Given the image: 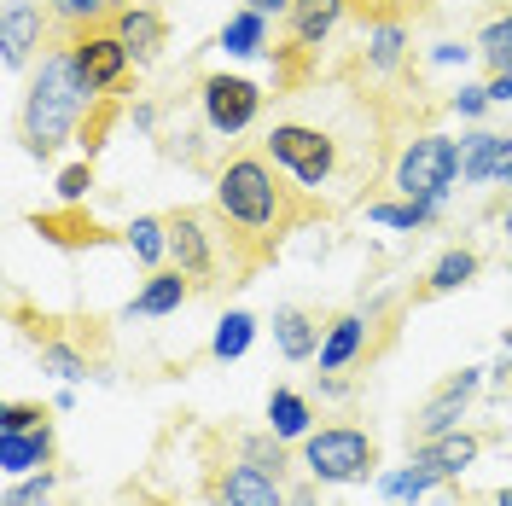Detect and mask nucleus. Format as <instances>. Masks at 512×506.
<instances>
[{
    "instance_id": "1",
    "label": "nucleus",
    "mask_w": 512,
    "mask_h": 506,
    "mask_svg": "<svg viewBox=\"0 0 512 506\" xmlns=\"http://www.w3.org/2000/svg\"><path fill=\"white\" fill-rule=\"evenodd\" d=\"M262 152L297 181L320 216H344L367 204L396 169V111L384 105L373 76L361 82L355 70H315L297 88H280L274 117L262 128Z\"/></svg>"
},
{
    "instance_id": "2",
    "label": "nucleus",
    "mask_w": 512,
    "mask_h": 506,
    "mask_svg": "<svg viewBox=\"0 0 512 506\" xmlns=\"http://www.w3.org/2000/svg\"><path fill=\"white\" fill-rule=\"evenodd\" d=\"M216 210L268 256L280 251L286 233L320 222V210L297 192V181L268 152H239L216 169Z\"/></svg>"
},
{
    "instance_id": "3",
    "label": "nucleus",
    "mask_w": 512,
    "mask_h": 506,
    "mask_svg": "<svg viewBox=\"0 0 512 506\" xmlns=\"http://www.w3.org/2000/svg\"><path fill=\"white\" fill-rule=\"evenodd\" d=\"M94 82L82 76L76 53H41L24 94V146L30 158H53L59 146H70L82 134V117L94 105Z\"/></svg>"
},
{
    "instance_id": "4",
    "label": "nucleus",
    "mask_w": 512,
    "mask_h": 506,
    "mask_svg": "<svg viewBox=\"0 0 512 506\" xmlns=\"http://www.w3.org/2000/svg\"><path fill=\"white\" fill-rule=\"evenodd\" d=\"M454 175H466V152H460L448 134L425 128V134H414V140H402L396 169H390V187L402 192V198L437 204V198L454 187Z\"/></svg>"
},
{
    "instance_id": "5",
    "label": "nucleus",
    "mask_w": 512,
    "mask_h": 506,
    "mask_svg": "<svg viewBox=\"0 0 512 506\" xmlns=\"http://www.w3.org/2000/svg\"><path fill=\"white\" fill-rule=\"evenodd\" d=\"M303 466L315 483H361L379 466V443L361 425H326L303 443Z\"/></svg>"
},
{
    "instance_id": "6",
    "label": "nucleus",
    "mask_w": 512,
    "mask_h": 506,
    "mask_svg": "<svg viewBox=\"0 0 512 506\" xmlns=\"http://www.w3.org/2000/svg\"><path fill=\"white\" fill-rule=\"evenodd\" d=\"M192 99H198V117H204V128H210L216 140H233V134H245V128L262 117V88H256L251 76L204 70Z\"/></svg>"
},
{
    "instance_id": "7",
    "label": "nucleus",
    "mask_w": 512,
    "mask_h": 506,
    "mask_svg": "<svg viewBox=\"0 0 512 506\" xmlns=\"http://www.w3.org/2000/svg\"><path fill=\"white\" fill-rule=\"evenodd\" d=\"M70 53H76V64H82V76L94 82V94H105V88H117L128 76V47L123 35L111 30V24H94V30H82L76 41H70Z\"/></svg>"
},
{
    "instance_id": "8",
    "label": "nucleus",
    "mask_w": 512,
    "mask_h": 506,
    "mask_svg": "<svg viewBox=\"0 0 512 506\" xmlns=\"http://www.w3.org/2000/svg\"><path fill=\"white\" fill-rule=\"evenodd\" d=\"M478 396V373L466 367V373H454V379L414 413V425H408V443H431V437H448V431H460V413L466 402Z\"/></svg>"
},
{
    "instance_id": "9",
    "label": "nucleus",
    "mask_w": 512,
    "mask_h": 506,
    "mask_svg": "<svg viewBox=\"0 0 512 506\" xmlns=\"http://www.w3.org/2000/svg\"><path fill=\"white\" fill-rule=\"evenodd\" d=\"M483 454L478 431H448V437H431V443H414V472L425 483H443V477H460L472 460Z\"/></svg>"
},
{
    "instance_id": "10",
    "label": "nucleus",
    "mask_w": 512,
    "mask_h": 506,
    "mask_svg": "<svg viewBox=\"0 0 512 506\" xmlns=\"http://www.w3.org/2000/svg\"><path fill=\"white\" fill-rule=\"evenodd\" d=\"M41 41H47V12L35 0H6V12H0V59H6V70L30 64Z\"/></svg>"
},
{
    "instance_id": "11",
    "label": "nucleus",
    "mask_w": 512,
    "mask_h": 506,
    "mask_svg": "<svg viewBox=\"0 0 512 506\" xmlns=\"http://www.w3.org/2000/svg\"><path fill=\"white\" fill-rule=\"evenodd\" d=\"M216 506H291V495L280 489V472H262L256 460H239L216 483Z\"/></svg>"
},
{
    "instance_id": "12",
    "label": "nucleus",
    "mask_w": 512,
    "mask_h": 506,
    "mask_svg": "<svg viewBox=\"0 0 512 506\" xmlns=\"http://www.w3.org/2000/svg\"><path fill=\"white\" fill-rule=\"evenodd\" d=\"M111 30L123 35V47H128V59L134 64H152L163 53V12L158 6H140V0H134V6H117V12H111Z\"/></svg>"
},
{
    "instance_id": "13",
    "label": "nucleus",
    "mask_w": 512,
    "mask_h": 506,
    "mask_svg": "<svg viewBox=\"0 0 512 506\" xmlns=\"http://www.w3.org/2000/svg\"><path fill=\"white\" fill-rule=\"evenodd\" d=\"M344 12H350V0H291V53H315L344 24Z\"/></svg>"
},
{
    "instance_id": "14",
    "label": "nucleus",
    "mask_w": 512,
    "mask_h": 506,
    "mask_svg": "<svg viewBox=\"0 0 512 506\" xmlns=\"http://www.w3.org/2000/svg\"><path fill=\"white\" fill-rule=\"evenodd\" d=\"M402 53H408V24H402V18H379V24L367 30L361 64H367V76H373V82H384L390 70H402Z\"/></svg>"
},
{
    "instance_id": "15",
    "label": "nucleus",
    "mask_w": 512,
    "mask_h": 506,
    "mask_svg": "<svg viewBox=\"0 0 512 506\" xmlns=\"http://www.w3.org/2000/svg\"><path fill=\"white\" fill-rule=\"evenodd\" d=\"M361 349H367V315L361 309L355 315H338L326 326V338H320V373H344Z\"/></svg>"
},
{
    "instance_id": "16",
    "label": "nucleus",
    "mask_w": 512,
    "mask_h": 506,
    "mask_svg": "<svg viewBox=\"0 0 512 506\" xmlns=\"http://www.w3.org/2000/svg\"><path fill=\"white\" fill-rule=\"evenodd\" d=\"M47 460H53V431L47 425H35V431H0V466L12 477L41 472Z\"/></svg>"
},
{
    "instance_id": "17",
    "label": "nucleus",
    "mask_w": 512,
    "mask_h": 506,
    "mask_svg": "<svg viewBox=\"0 0 512 506\" xmlns=\"http://www.w3.org/2000/svg\"><path fill=\"white\" fill-rule=\"evenodd\" d=\"M187 297H192V280L181 274V268H169V274H152V280H146V291L128 303V320H134V315H175Z\"/></svg>"
},
{
    "instance_id": "18",
    "label": "nucleus",
    "mask_w": 512,
    "mask_h": 506,
    "mask_svg": "<svg viewBox=\"0 0 512 506\" xmlns=\"http://www.w3.org/2000/svg\"><path fill=\"white\" fill-rule=\"evenodd\" d=\"M512 163V134H472L466 140V181H501Z\"/></svg>"
},
{
    "instance_id": "19",
    "label": "nucleus",
    "mask_w": 512,
    "mask_h": 506,
    "mask_svg": "<svg viewBox=\"0 0 512 506\" xmlns=\"http://www.w3.org/2000/svg\"><path fill=\"white\" fill-rule=\"evenodd\" d=\"M274 338H280V349L291 361H309V355H320V320L309 309H280L274 315Z\"/></svg>"
},
{
    "instance_id": "20",
    "label": "nucleus",
    "mask_w": 512,
    "mask_h": 506,
    "mask_svg": "<svg viewBox=\"0 0 512 506\" xmlns=\"http://www.w3.org/2000/svg\"><path fill=\"white\" fill-rule=\"evenodd\" d=\"M222 47L233 53V59L268 53V18H262V12H251V6H245V12H233V18L222 24Z\"/></svg>"
},
{
    "instance_id": "21",
    "label": "nucleus",
    "mask_w": 512,
    "mask_h": 506,
    "mask_svg": "<svg viewBox=\"0 0 512 506\" xmlns=\"http://www.w3.org/2000/svg\"><path fill=\"white\" fill-rule=\"evenodd\" d=\"M478 280V251H466V245H454V251L437 256V268H431V280L425 291H460V285Z\"/></svg>"
},
{
    "instance_id": "22",
    "label": "nucleus",
    "mask_w": 512,
    "mask_h": 506,
    "mask_svg": "<svg viewBox=\"0 0 512 506\" xmlns=\"http://www.w3.org/2000/svg\"><path fill=\"white\" fill-rule=\"evenodd\" d=\"M268 431H274V437H303V431H309V402H303V396H297V390H274V396H268Z\"/></svg>"
},
{
    "instance_id": "23",
    "label": "nucleus",
    "mask_w": 512,
    "mask_h": 506,
    "mask_svg": "<svg viewBox=\"0 0 512 506\" xmlns=\"http://www.w3.org/2000/svg\"><path fill=\"white\" fill-rule=\"evenodd\" d=\"M128 251L158 268L163 251H169V216H134V227H128Z\"/></svg>"
},
{
    "instance_id": "24",
    "label": "nucleus",
    "mask_w": 512,
    "mask_h": 506,
    "mask_svg": "<svg viewBox=\"0 0 512 506\" xmlns=\"http://www.w3.org/2000/svg\"><path fill=\"white\" fill-rule=\"evenodd\" d=\"M478 53H483V64H489L495 76H507V70H512V12H501V18H489V24H483Z\"/></svg>"
},
{
    "instance_id": "25",
    "label": "nucleus",
    "mask_w": 512,
    "mask_h": 506,
    "mask_svg": "<svg viewBox=\"0 0 512 506\" xmlns=\"http://www.w3.org/2000/svg\"><path fill=\"white\" fill-rule=\"evenodd\" d=\"M251 338H256V320L233 309V315L216 326V344H210V355H216V361H239V355L251 349Z\"/></svg>"
},
{
    "instance_id": "26",
    "label": "nucleus",
    "mask_w": 512,
    "mask_h": 506,
    "mask_svg": "<svg viewBox=\"0 0 512 506\" xmlns=\"http://www.w3.org/2000/svg\"><path fill=\"white\" fill-rule=\"evenodd\" d=\"M367 216L373 222H384V227H425L431 216H437V204H419V198H402V204H367Z\"/></svg>"
},
{
    "instance_id": "27",
    "label": "nucleus",
    "mask_w": 512,
    "mask_h": 506,
    "mask_svg": "<svg viewBox=\"0 0 512 506\" xmlns=\"http://www.w3.org/2000/svg\"><path fill=\"white\" fill-rule=\"evenodd\" d=\"M41 367H47V373H59V379H88V355H82V349H70V344H59V338H47V344H41Z\"/></svg>"
},
{
    "instance_id": "28",
    "label": "nucleus",
    "mask_w": 512,
    "mask_h": 506,
    "mask_svg": "<svg viewBox=\"0 0 512 506\" xmlns=\"http://www.w3.org/2000/svg\"><path fill=\"white\" fill-rule=\"evenodd\" d=\"M245 460H256L262 472H286V437H245Z\"/></svg>"
},
{
    "instance_id": "29",
    "label": "nucleus",
    "mask_w": 512,
    "mask_h": 506,
    "mask_svg": "<svg viewBox=\"0 0 512 506\" xmlns=\"http://www.w3.org/2000/svg\"><path fill=\"white\" fill-rule=\"evenodd\" d=\"M53 483H59L53 472H35L30 483H12V489H6V506H47Z\"/></svg>"
},
{
    "instance_id": "30",
    "label": "nucleus",
    "mask_w": 512,
    "mask_h": 506,
    "mask_svg": "<svg viewBox=\"0 0 512 506\" xmlns=\"http://www.w3.org/2000/svg\"><path fill=\"white\" fill-rule=\"evenodd\" d=\"M88 187H94V163H76V169H64V175H59V198H64V204H82Z\"/></svg>"
},
{
    "instance_id": "31",
    "label": "nucleus",
    "mask_w": 512,
    "mask_h": 506,
    "mask_svg": "<svg viewBox=\"0 0 512 506\" xmlns=\"http://www.w3.org/2000/svg\"><path fill=\"white\" fill-rule=\"evenodd\" d=\"M35 425H47V413L30 408V402H6L0 408V431H35Z\"/></svg>"
},
{
    "instance_id": "32",
    "label": "nucleus",
    "mask_w": 512,
    "mask_h": 506,
    "mask_svg": "<svg viewBox=\"0 0 512 506\" xmlns=\"http://www.w3.org/2000/svg\"><path fill=\"white\" fill-rule=\"evenodd\" d=\"M111 0H53V12H59L64 24H88V18H99Z\"/></svg>"
},
{
    "instance_id": "33",
    "label": "nucleus",
    "mask_w": 512,
    "mask_h": 506,
    "mask_svg": "<svg viewBox=\"0 0 512 506\" xmlns=\"http://www.w3.org/2000/svg\"><path fill=\"white\" fill-rule=\"evenodd\" d=\"M448 105H454V111H460V117H478L483 105H489V88H460V94L448 99Z\"/></svg>"
},
{
    "instance_id": "34",
    "label": "nucleus",
    "mask_w": 512,
    "mask_h": 506,
    "mask_svg": "<svg viewBox=\"0 0 512 506\" xmlns=\"http://www.w3.org/2000/svg\"><path fill=\"white\" fill-rule=\"evenodd\" d=\"M489 99H495V105H507V99H512V70H507V76H495V82H489Z\"/></svg>"
},
{
    "instance_id": "35",
    "label": "nucleus",
    "mask_w": 512,
    "mask_h": 506,
    "mask_svg": "<svg viewBox=\"0 0 512 506\" xmlns=\"http://www.w3.org/2000/svg\"><path fill=\"white\" fill-rule=\"evenodd\" d=\"M245 6H251V12H262V18H268V12H274V18H280V12H291V0H245Z\"/></svg>"
},
{
    "instance_id": "36",
    "label": "nucleus",
    "mask_w": 512,
    "mask_h": 506,
    "mask_svg": "<svg viewBox=\"0 0 512 506\" xmlns=\"http://www.w3.org/2000/svg\"><path fill=\"white\" fill-rule=\"evenodd\" d=\"M291 506H320V489H315V483H303V489H291Z\"/></svg>"
},
{
    "instance_id": "37",
    "label": "nucleus",
    "mask_w": 512,
    "mask_h": 506,
    "mask_svg": "<svg viewBox=\"0 0 512 506\" xmlns=\"http://www.w3.org/2000/svg\"><path fill=\"white\" fill-rule=\"evenodd\" d=\"M495 506H512V489H501V495H495Z\"/></svg>"
},
{
    "instance_id": "38",
    "label": "nucleus",
    "mask_w": 512,
    "mask_h": 506,
    "mask_svg": "<svg viewBox=\"0 0 512 506\" xmlns=\"http://www.w3.org/2000/svg\"><path fill=\"white\" fill-rule=\"evenodd\" d=\"M501 181H512V163H507V169H501Z\"/></svg>"
},
{
    "instance_id": "39",
    "label": "nucleus",
    "mask_w": 512,
    "mask_h": 506,
    "mask_svg": "<svg viewBox=\"0 0 512 506\" xmlns=\"http://www.w3.org/2000/svg\"><path fill=\"white\" fill-rule=\"evenodd\" d=\"M507 239H512V210H507Z\"/></svg>"
}]
</instances>
